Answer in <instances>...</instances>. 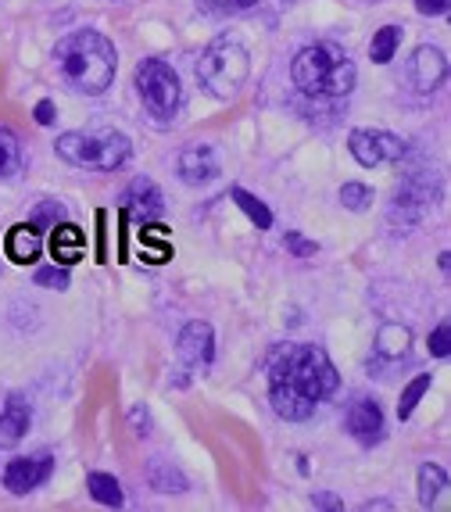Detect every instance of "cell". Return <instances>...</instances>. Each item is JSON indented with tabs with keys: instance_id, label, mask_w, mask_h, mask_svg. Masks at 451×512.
<instances>
[{
	"instance_id": "obj_27",
	"label": "cell",
	"mask_w": 451,
	"mask_h": 512,
	"mask_svg": "<svg viewBox=\"0 0 451 512\" xmlns=\"http://www.w3.org/2000/svg\"><path fill=\"white\" fill-rule=\"evenodd\" d=\"M33 280H36V287H51V291H65L72 283L65 265H40L33 273Z\"/></svg>"
},
{
	"instance_id": "obj_15",
	"label": "cell",
	"mask_w": 451,
	"mask_h": 512,
	"mask_svg": "<svg viewBox=\"0 0 451 512\" xmlns=\"http://www.w3.org/2000/svg\"><path fill=\"white\" fill-rule=\"evenodd\" d=\"M29 402L22 394H8L0 398V448H15L29 430Z\"/></svg>"
},
{
	"instance_id": "obj_22",
	"label": "cell",
	"mask_w": 451,
	"mask_h": 512,
	"mask_svg": "<svg viewBox=\"0 0 451 512\" xmlns=\"http://www.w3.org/2000/svg\"><path fill=\"white\" fill-rule=\"evenodd\" d=\"M86 487H90V495H94L101 505H108V509H119V505L126 502L122 484L115 477H108V473H90V477H86Z\"/></svg>"
},
{
	"instance_id": "obj_24",
	"label": "cell",
	"mask_w": 451,
	"mask_h": 512,
	"mask_svg": "<svg viewBox=\"0 0 451 512\" xmlns=\"http://www.w3.org/2000/svg\"><path fill=\"white\" fill-rule=\"evenodd\" d=\"M426 391H430V376H426V373H419L416 380H409V384H405V391H401L398 416L401 419H412V412H416V405L423 402Z\"/></svg>"
},
{
	"instance_id": "obj_30",
	"label": "cell",
	"mask_w": 451,
	"mask_h": 512,
	"mask_svg": "<svg viewBox=\"0 0 451 512\" xmlns=\"http://www.w3.org/2000/svg\"><path fill=\"white\" fill-rule=\"evenodd\" d=\"M451 351V323H437V330L430 333V355L434 359H448Z\"/></svg>"
},
{
	"instance_id": "obj_9",
	"label": "cell",
	"mask_w": 451,
	"mask_h": 512,
	"mask_svg": "<svg viewBox=\"0 0 451 512\" xmlns=\"http://www.w3.org/2000/svg\"><path fill=\"white\" fill-rule=\"evenodd\" d=\"M51 470H54V462L47 452L22 455V459H15V462L4 466V487H8L11 495H29V491H36L43 480L51 477Z\"/></svg>"
},
{
	"instance_id": "obj_1",
	"label": "cell",
	"mask_w": 451,
	"mask_h": 512,
	"mask_svg": "<svg viewBox=\"0 0 451 512\" xmlns=\"http://www.w3.org/2000/svg\"><path fill=\"white\" fill-rule=\"evenodd\" d=\"M269 373V402L276 416L290 423H305L315 412V405L326 402L337 391V369L330 355L315 344H280L273 355L265 359Z\"/></svg>"
},
{
	"instance_id": "obj_4",
	"label": "cell",
	"mask_w": 451,
	"mask_h": 512,
	"mask_svg": "<svg viewBox=\"0 0 451 512\" xmlns=\"http://www.w3.org/2000/svg\"><path fill=\"white\" fill-rule=\"evenodd\" d=\"M54 151H58L61 162L76 165V169H97V172H115L129 162V137L119 129H76V133H65V137L54 140Z\"/></svg>"
},
{
	"instance_id": "obj_26",
	"label": "cell",
	"mask_w": 451,
	"mask_h": 512,
	"mask_svg": "<svg viewBox=\"0 0 451 512\" xmlns=\"http://www.w3.org/2000/svg\"><path fill=\"white\" fill-rule=\"evenodd\" d=\"M341 205L351 208V212H369V205H373V190H369L366 183H344Z\"/></svg>"
},
{
	"instance_id": "obj_2",
	"label": "cell",
	"mask_w": 451,
	"mask_h": 512,
	"mask_svg": "<svg viewBox=\"0 0 451 512\" xmlns=\"http://www.w3.org/2000/svg\"><path fill=\"white\" fill-rule=\"evenodd\" d=\"M54 65H58L61 79L76 90V94H104L115 79V65L119 54L111 47V40L97 29H76L54 47Z\"/></svg>"
},
{
	"instance_id": "obj_11",
	"label": "cell",
	"mask_w": 451,
	"mask_h": 512,
	"mask_svg": "<svg viewBox=\"0 0 451 512\" xmlns=\"http://www.w3.org/2000/svg\"><path fill=\"white\" fill-rule=\"evenodd\" d=\"M122 212L126 215H140L144 222L151 219H162L165 215V197L158 190V183H151L147 176L133 180L126 190H122Z\"/></svg>"
},
{
	"instance_id": "obj_33",
	"label": "cell",
	"mask_w": 451,
	"mask_h": 512,
	"mask_svg": "<svg viewBox=\"0 0 451 512\" xmlns=\"http://www.w3.org/2000/svg\"><path fill=\"white\" fill-rule=\"evenodd\" d=\"M54 115H58V111H54V101H40L33 111V119L40 122V126H54Z\"/></svg>"
},
{
	"instance_id": "obj_17",
	"label": "cell",
	"mask_w": 451,
	"mask_h": 512,
	"mask_svg": "<svg viewBox=\"0 0 451 512\" xmlns=\"http://www.w3.org/2000/svg\"><path fill=\"white\" fill-rule=\"evenodd\" d=\"M8 255H11V262H18V265H29V262H36L40 258V251H43V240H40V230H36L33 222H22V226H15V230L8 233Z\"/></svg>"
},
{
	"instance_id": "obj_3",
	"label": "cell",
	"mask_w": 451,
	"mask_h": 512,
	"mask_svg": "<svg viewBox=\"0 0 451 512\" xmlns=\"http://www.w3.org/2000/svg\"><path fill=\"white\" fill-rule=\"evenodd\" d=\"M290 76L308 97H348L355 86V61L337 43H312L298 51Z\"/></svg>"
},
{
	"instance_id": "obj_20",
	"label": "cell",
	"mask_w": 451,
	"mask_h": 512,
	"mask_svg": "<svg viewBox=\"0 0 451 512\" xmlns=\"http://www.w3.org/2000/svg\"><path fill=\"white\" fill-rule=\"evenodd\" d=\"M444 487H448V473L434 462H423L419 466V505L423 509H434V502L444 495Z\"/></svg>"
},
{
	"instance_id": "obj_32",
	"label": "cell",
	"mask_w": 451,
	"mask_h": 512,
	"mask_svg": "<svg viewBox=\"0 0 451 512\" xmlns=\"http://www.w3.org/2000/svg\"><path fill=\"white\" fill-rule=\"evenodd\" d=\"M416 11L426 18H434V15H444L448 11V0H416Z\"/></svg>"
},
{
	"instance_id": "obj_12",
	"label": "cell",
	"mask_w": 451,
	"mask_h": 512,
	"mask_svg": "<svg viewBox=\"0 0 451 512\" xmlns=\"http://www.w3.org/2000/svg\"><path fill=\"white\" fill-rule=\"evenodd\" d=\"M344 423H348L351 437H355L358 444H366V448H373V444L383 441V409H380V402H373V398H358V402H351Z\"/></svg>"
},
{
	"instance_id": "obj_18",
	"label": "cell",
	"mask_w": 451,
	"mask_h": 512,
	"mask_svg": "<svg viewBox=\"0 0 451 512\" xmlns=\"http://www.w3.org/2000/svg\"><path fill=\"white\" fill-rule=\"evenodd\" d=\"M144 477H147V484L158 491V495H183V491L190 487V480L183 477V473H179L172 462H165V459H151V462H147Z\"/></svg>"
},
{
	"instance_id": "obj_25",
	"label": "cell",
	"mask_w": 451,
	"mask_h": 512,
	"mask_svg": "<svg viewBox=\"0 0 451 512\" xmlns=\"http://www.w3.org/2000/svg\"><path fill=\"white\" fill-rule=\"evenodd\" d=\"M140 244H144V255H147V258H154L158 265H162L165 258H169V240H165V230H162V226H151V222H144Z\"/></svg>"
},
{
	"instance_id": "obj_5",
	"label": "cell",
	"mask_w": 451,
	"mask_h": 512,
	"mask_svg": "<svg viewBox=\"0 0 451 512\" xmlns=\"http://www.w3.org/2000/svg\"><path fill=\"white\" fill-rule=\"evenodd\" d=\"M247 76H251V58H247L244 43L230 40V36L208 43V51L197 61V79L219 101L237 97V90L247 83Z\"/></svg>"
},
{
	"instance_id": "obj_21",
	"label": "cell",
	"mask_w": 451,
	"mask_h": 512,
	"mask_svg": "<svg viewBox=\"0 0 451 512\" xmlns=\"http://www.w3.org/2000/svg\"><path fill=\"white\" fill-rule=\"evenodd\" d=\"M233 205L240 208V212L251 219V226H258V230H269L273 226V212H269V205L265 201H258L255 194H247L244 187H233Z\"/></svg>"
},
{
	"instance_id": "obj_37",
	"label": "cell",
	"mask_w": 451,
	"mask_h": 512,
	"mask_svg": "<svg viewBox=\"0 0 451 512\" xmlns=\"http://www.w3.org/2000/svg\"><path fill=\"white\" fill-rule=\"evenodd\" d=\"M362 509H369V512H373V509H391V502H387V498H376V502H366Z\"/></svg>"
},
{
	"instance_id": "obj_23",
	"label": "cell",
	"mask_w": 451,
	"mask_h": 512,
	"mask_svg": "<svg viewBox=\"0 0 451 512\" xmlns=\"http://www.w3.org/2000/svg\"><path fill=\"white\" fill-rule=\"evenodd\" d=\"M398 43H401V29L398 26L376 29L373 43H369V58H373L376 65H387V61L394 58V51H398Z\"/></svg>"
},
{
	"instance_id": "obj_14",
	"label": "cell",
	"mask_w": 451,
	"mask_h": 512,
	"mask_svg": "<svg viewBox=\"0 0 451 512\" xmlns=\"http://www.w3.org/2000/svg\"><path fill=\"white\" fill-rule=\"evenodd\" d=\"M444 72H448V58H444V51H437V47H419L416 54H412V69H409V79L412 86H416L419 94H434L437 86H441Z\"/></svg>"
},
{
	"instance_id": "obj_6",
	"label": "cell",
	"mask_w": 451,
	"mask_h": 512,
	"mask_svg": "<svg viewBox=\"0 0 451 512\" xmlns=\"http://www.w3.org/2000/svg\"><path fill=\"white\" fill-rule=\"evenodd\" d=\"M137 94L147 104V111H154L158 119H172L183 108V83H179L176 69L169 61L147 58L137 65Z\"/></svg>"
},
{
	"instance_id": "obj_31",
	"label": "cell",
	"mask_w": 451,
	"mask_h": 512,
	"mask_svg": "<svg viewBox=\"0 0 451 512\" xmlns=\"http://www.w3.org/2000/svg\"><path fill=\"white\" fill-rule=\"evenodd\" d=\"M287 251L290 255H298V258H312L319 255V244L308 237H301V233H287Z\"/></svg>"
},
{
	"instance_id": "obj_7",
	"label": "cell",
	"mask_w": 451,
	"mask_h": 512,
	"mask_svg": "<svg viewBox=\"0 0 451 512\" xmlns=\"http://www.w3.org/2000/svg\"><path fill=\"white\" fill-rule=\"evenodd\" d=\"M348 147L362 169H376V165H391L405 158V140L387 133V129H355L348 137Z\"/></svg>"
},
{
	"instance_id": "obj_36",
	"label": "cell",
	"mask_w": 451,
	"mask_h": 512,
	"mask_svg": "<svg viewBox=\"0 0 451 512\" xmlns=\"http://www.w3.org/2000/svg\"><path fill=\"white\" fill-rule=\"evenodd\" d=\"M133 423H137L140 437H147V430H151V416L144 412V405H137V409H133Z\"/></svg>"
},
{
	"instance_id": "obj_35",
	"label": "cell",
	"mask_w": 451,
	"mask_h": 512,
	"mask_svg": "<svg viewBox=\"0 0 451 512\" xmlns=\"http://www.w3.org/2000/svg\"><path fill=\"white\" fill-rule=\"evenodd\" d=\"M312 505L315 509H344V502L337 495H326V491H319V495H312Z\"/></svg>"
},
{
	"instance_id": "obj_19",
	"label": "cell",
	"mask_w": 451,
	"mask_h": 512,
	"mask_svg": "<svg viewBox=\"0 0 451 512\" xmlns=\"http://www.w3.org/2000/svg\"><path fill=\"white\" fill-rule=\"evenodd\" d=\"M412 348V330L405 323H383L376 330V355L383 359H405Z\"/></svg>"
},
{
	"instance_id": "obj_34",
	"label": "cell",
	"mask_w": 451,
	"mask_h": 512,
	"mask_svg": "<svg viewBox=\"0 0 451 512\" xmlns=\"http://www.w3.org/2000/svg\"><path fill=\"white\" fill-rule=\"evenodd\" d=\"M11 165H15V147L8 137H0V172H8Z\"/></svg>"
},
{
	"instance_id": "obj_13",
	"label": "cell",
	"mask_w": 451,
	"mask_h": 512,
	"mask_svg": "<svg viewBox=\"0 0 451 512\" xmlns=\"http://www.w3.org/2000/svg\"><path fill=\"white\" fill-rule=\"evenodd\" d=\"M176 169L183 176V183L201 187V183H212L219 176V158H215V151L208 144H190L179 151Z\"/></svg>"
},
{
	"instance_id": "obj_28",
	"label": "cell",
	"mask_w": 451,
	"mask_h": 512,
	"mask_svg": "<svg viewBox=\"0 0 451 512\" xmlns=\"http://www.w3.org/2000/svg\"><path fill=\"white\" fill-rule=\"evenodd\" d=\"M258 4L262 0H201V11H208V15H244Z\"/></svg>"
},
{
	"instance_id": "obj_10",
	"label": "cell",
	"mask_w": 451,
	"mask_h": 512,
	"mask_svg": "<svg viewBox=\"0 0 451 512\" xmlns=\"http://www.w3.org/2000/svg\"><path fill=\"white\" fill-rule=\"evenodd\" d=\"M176 351L187 366H208V362L215 359V330L205 319H190V323L179 330Z\"/></svg>"
},
{
	"instance_id": "obj_16",
	"label": "cell",
	"mask_w": 451,
	"mask_h": 512,
	"mask_svg": "<svg viewBox=\"0 0 451 512\" xmlns=\"http://www.w3.org/2000/svg\"><path fill=\"white\" fill-rule=\"evenodd\" d=\"M51 255L58 265H76L79 258H83L86 251V237L79 226H72V222H58V226H51Z\"/></svg>"
},
{
	"instance_id": "obj_29",
	"label": "cell",
	"mask_w": 451,
	"mask_h": 512,
	"mask_svg": "<svg viewBox=\"0 0 451 512\" xmlns=\"http://www.w3.org/2000/svg\"><path fill=\"white\" fill-rule=\"evenodd\" d=\"M65 219V208L58 205V201H40L33 212V226L36 230H47V226H58V222Z\"/></svg>"
},
{
	"instance_id": "obj_8",
	"label": "cell",
	"mask_w": 451,
	"mask_h": 512,
	"mask_svg": "<svg viewBox=\"0 0 451 512\" xmlns=\"http://www.w3.org/2000/svg\"><path fill=\"white\" fill-rule=\"evenodd\" d=\"M437 201V187L434 180H426V172H416L409 180L401 183L398 194H394V205H391V222H401V226H412L419 222L430 205Z\"/></svg>"
}]
</instances>
